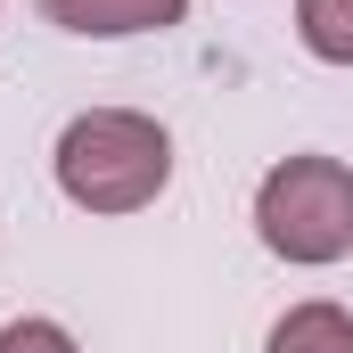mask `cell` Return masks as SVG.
I'll return each mask as SVG.
<instances>
[{
    "label": "cell",
    "mask_w": 353,
    "mask_h": 353,
    "mask_svg": "<svg viewBox=\"0 0 353 353\" xmlns=\"http://www.w3.org/2000/svg\"><path fill=\"white\" fill-rule=\"evenodd\" d=\"M50 173L83 214H140L173 189V132L140 107H83L58 132Z\"/></svg>",
    "instance_id": "cell-1"
},
{
    "label": "cell",
    "mask_w": 353,
    "mask_h": 353,
    "mask_svg": "<svg viewBox=\"0 0 353 353\" xmlns=\"http://www.w3.org/2000/svg\"><path fill=\"white\" fill-rule=\"evenodd\" d=\"M255 239L279 263H345L353 255V165L337 157H279L255 181Z\"/></svg>",
    "instance_id": "cell-2"
},
{
    "label": "cell",
    "mask_w": 353,
    "mask_h": 353,
    "mask_svg": "<svg viewBox=\"0 0 353 353\" xmlns=\"http://www.w3.org/2000/svg\"><path fill=\"white\" fill-rule=\"evenodd\" d=\"M41 17L58 33H83V41H132V33L181 25L189 0H41Z\"/></svg>",
    "instance_id": "cell-3"
},
{
    "label": "cell",
    "mask_w": 353,
    "mask_h": 353,
    "mask_svg": "<svg viewBox=\"0 0 353 353\" xmlns=\"http://www.w3.org/2000/svg\"><path fill=\"white\" fill-rule=\"evenodd\" d=\"M263 353H353V312L345 304H288L279 321H271Z\"/></svg>",
    "instance_id": "cell-4"
},
{
    "label": "cell",
    "mask_w": 353,
    "mask_h": 353,
    "mask_svg": "<svg viewBox=\"0 0 353 353\" xmlns=\"http://www.w3.org/2000/svg\"><path fill=\"white\" fill-rule=\"evenodd\" d=\"M296 41L321 66H353V0H296Z\"/></svg>",
    "instance_id": "cell-5"
},
{
    "label": "cell",
    "mask_w": 353,
    "mask_h": 353,
    "mask_svg": "<svg viewBox=\"0 0 353 353\" xmlns=\"http://www.w3.org/2000/svg\"><path fill=\"white\" fill-rule=\"evenodd\" d=\"M0 353H83V345H74L50 312H25V321H8V329H0Z\"/></svg>",
    "instance_id": "cell-6"
}]
</instances>
